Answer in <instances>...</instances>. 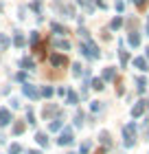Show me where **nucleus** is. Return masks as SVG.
<instances>
[{
  "label": "nucleus",
  "mask_w": 149,
  "mask_h": 154,
  "mask_svg": "<svg viewBox=\"0 0 149 154\" xmlns=\"http://www.w3.org/2000/svg\"><path fill=\"white\" fill-rule=\"evenodd\" d=\"M103 77H105V79H112V77H114V71H112V68H105V71H103Z\"/></svg>",
  "instance_id": "6"
},
{
  "label": "nucleus",
  "mask_w": 149,
  "mask_h": 154,
  "mask_svg": "<svg viewBox=\"0 0 149 154\" xmlns=\"http://www.w3.org/2000/svg\"><path fill=\"white\" fill-rule=\"evenodd\" d=\"M121 24H123V18H114L110 24V29H121Z\"/></svg>",
  "instance_id": "4"
},
{
  "label": "nucleus",
  "mask_w": 149,
  "mask_h": 154,
  "mask_svg": "<svg viewBox=\"0 0 149 154\" xmlns=\"http://www.w3.org/2000/svg\"><path fill=\"white\" fill-rule=\"evenodd\" d=\"M13 42H16L18 46H22V44H24V38H22V35H20V33H18V35H16V40H13Z\"/></svg>",
  "instance_id": "9"
},
{
  "label": "nucleus",
  "mask_w": 149,
  "mask_h": 154,
  "mask_svg": "<svg viewBox=\"0 0 149 154\" xmlns=\"http://www.w3.org/2000/svg\"><path fill=\"white\" fill-rule=\"evenodd\" d=\"M138 42H140L138 33H132V35H130V44H132V46H138Z\"/></svg>",
  "instance_id": "5"
},
{
  "label": "nucleus",
  "mask_w": 149,
  "mask_h": 154,
  "mask_svg": "<svg viewBox=\"0 0 149 154\" xmlns=\"http://www.w3.org/2000/svg\"><path fill=\"white\" fill-rule=\"evenodd\" d=\"M55 46H59V48H68V42H66V40H55Z\"/></svg>",
  "instance_id": "7"
},
{
  "label": "nucleus",
  "mask_w": 149,
  "mask_h": 154,
  "mask_svg": "<svg viewBox=\"0 0 149 154\" xmlns=\"http://www.w3.org/2000/svg\"><path fill=\"white\" fill-rule=\"evenodd\" d=\"M51 62H53L55 66H64V64H66V57H64V55H53Z\"/></svg>",
  "instance_id": "1"
},
{
  "label": "nucleus",
  "mask_w": 149,
  "mask_h": 154,
  "mask_svg": "<svg viewBox=\"0 0 149 154\" xmlns=\"http://www.w3.org/2000/svg\"><path fill=\"white\" fill-rule=\"evenodd\" d=\"M9 46V38H0V48H7Z\"/></svg>",
  "instance_id": "8"
},
{
  "label": "nucleus",
  "mask_w": 149,
  "mask_h": 154,
  "mask_svg": "<svg viewBox=\"0 0 149 154\" xmlns=\"http://www.w3.org/2000/svg\"><path fill=\"white\" fill-rule=\"evenodd\" d=\"M134 2H136L138 7H145V5H147V0H134Z\"/></svg>",
  "instance_id": "13"
},
{
  "label": "nucleus",
  "mask_w": 149,
  "mask_h": 154,
  "mask_svg": "<svg viewBox=\"0 0 149 154\" xmlns=\"http://www.w3.org/2000/svg\"><path fill=\"white\" fill-rule=\"evenodd\" d=\"M37 40H40V35H37V33H31V44H35Z\"/></svg>",
  "instance_id": "11"
},
{
  "label": "nucleus",
  "mask_w": 149,
  "mask_h": 154,
  "mask_svg": "<svg viewBox=\"0 0 149 154\" xmlns=\"http://www.w3.org/2000/svg\"><path fill=\"white\" fill-rule=\"evenodd\" d=\"M147 31H149V20H147Z\"/></svg>",
  "instance_id": "14"
},
{
  "label": "nucleus",
  "mask_w": 149,
  "mask_h": 154,
  "mask_svg": "<svg viewBox=\"0 0 149 154\" xmlns=\"http://www.w3.org/2000/svg\"><path fill=\"white\" fill-rule=\"evenodd\" d=\"M7 123H9V112L2 110V112H0V125H7Z\"/></svg>",
  "instance_id": "3"
},
{
  "label": "nucleus",
  "mask_w": 149,
  "mask_h": 154,
  "mask_svg": "<svg viewBox=\"0 0 149 154\" xmlns=\"http://www.w3.org/2000/svg\"><path fill=\"white\" fill-rule=\"evenodd\" d=\"M53 31H57V33H66V29H64L61 24H53Z\"/></svg>",
  "instance_id": "10"
},
{
  "label": "nucleus",
  "mask_w": 149,
  "mask_h": 154,
  "mask_svg": "<svg viewBox=\"0 0 149 154\" xmlns=\"http://www.w3.org/2000/svg\"><path fill=\"white\" fill-rule=\"evenodd\" d=\"M134 64H136L140 71H147V62H145L143 57H136V60H134Z\"/></svg>",
  "instance_id": "2"
},
{
  "label": "nucleus",
  "mask_w": 149,
  "mask_h": 154,
  "mask_svg": "<svg viewBox=\"0 0 149 154\" xmlns=\"http://www.w3.org/2000/svg\"><path fill=\"white\" fill-rule=\"evenodd\" d=\"M99 2V7H101V9H105V7H108V2H105V0H97Z\"/></svg>",
  "instance_id": "12"
}]
</instances>
